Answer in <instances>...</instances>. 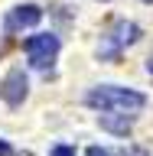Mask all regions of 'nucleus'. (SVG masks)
Here are the masks:
<instances>
[{"instance_id": "obj_6", "label": "nucleus", "mask_w": 153, "mask_h": 156, "mask_svg": "<svg viewBox=\"0 0 153 156\" xmlns=\"http://www.w3.org/2000/svg\"><path fill=\"white\" fill-rule=\"evenodd\" d=\"M101 127L117 136H127L130 133V117L127 114H101Z\"/></svg>"}, {"instance_id": "obj_10", "label": "nucleus", "mask_w": 153, "mask_h": 156, "mask_svg": "<svg viewBox=\"0 0 153 156\" xmlns=\"http://www.w3.org/2000/svg\"><path fill=\"white\" fill-rule=\"evenodd\" d=\"M10 153V143H7V140H0V156H7Z\"/></svg>"}, {"instance_id": "obj_1", "label": "nucleus", "mask_w": 153, "mask_h": 156, "mask_svg": "<svg viewBox=\"0 0 153 156\" xmlns=\"http://www.w3.org/2000/svg\"><path fill=\"white\" fill-rule=\"evenodd\" d=\"M91 107L98 111H121V114H137L147 107V98L134 88H117V85H101V88H91L85 98Z\"/></svg>"}, {"instance_id": "obj_9", "label": "nucleus", "mask_w": 153, "mask_h": 156, "mask_svg": "<svg viewBox=\"0 0 153 156\" xmlns=\"http://www.w3.org/2000/svg\"><path fill=\"white\" fill-rule=\"evenodd\" d=\"M88 156H111L107 150H101V146H88Z\"/></svg>"}, {"instance_id": "obj_2", "label": "nucleus", "mask_w": 153, "mask_h": 156, "mask_svg": "<svg viewBox=\"0 0 153 156\" xmlns=\"http://www.w3.org/2000/svg\"><path fill=\"white\" fill-rule=\"evenodd\" d=\"M137 39H140V26H137V23H127V20H117L114 26L107 29V36L101 39L98 55L104 58V62H117L121 49L130 46V42H137Z\"/></svg>"}, {"instance_id": "obj_8", "label": "nucleus", "mask_w": 153, "mask_h": 156, "mask_svg": "<svg viewBox=\"0 0 153 156\" xmlns=\"http://www.w3.org/2000/svg\"><path fill=\"white\" fill-rule=\"evenodd\" d=\"M124 156H147V150H140V146H124Z\"/></svg>"}, {"instance_id": "obj_3", "label": "nucleus", "mask_w": 153, "mask_h": 156, "mask_svg": "<svg viewBox=\"0 0 153 156\" xmlns=\"http://www.w3.org/2000/svg\"><path fill=\"white\" fill-rule=\"evenodd\" d=\"M23 49H26V55H29V65L39 68V72H46V68L56 62V55H59V36H52V33H36V36H29L26 42H23Z\"/></svg>"}, {"instance_id": "obj_5", "label": "nucleus", "mask_w": 153, "mask_h": 156, "mask_svg": "<svg viewBox=\"0 0 153 156\" xmlns=\"http://www.w3.org/2000/svg\"><path fill=\"white\" fill-rule=\"evenodd\" d=\"M26 88H29V81H26V75H23V68H13V72L3 78V85H0V98H3L10 107H20L26 101Z\"/></svg>"}, {"instance_id": "obj_12", "label": "nucleus", "mask_w": 153, "mask_h": 156, "mask_svg": "<svg viewBox=\"0 0 153 156\" xmlns=\"http://www.w3.org/2000/svg\"><path fill=\"white\" fill-rule=\"evenodd\" d=\"M147 3H153V0H147Z\"/></svg>"}, {"instance_id": "obj_11", "label": "nucleus", "mask_w": 153, "mask_h": 156, "mask_svg": "<svg viewBox=\"0 0 153 156\" xmlns=\"http://www.w3.org/2000/svg\"><path fill=\"white\" fill-rule=\"evenodd\" d=\"M147 72H150V75H153V55H150V62H147Z\"/></svg>"}, {"instance_id": "obj_7", "label": "nucleus", "mask_w": 153, "mask_h": 156, "mask_svg": "<svg viewBox=\"0 0 153 156\" xmlns=\"http://www.w3.org/2000/svg\"><path fill=\"white\" fill-rule=\"evenodd\" d=\"M52 156H75V150H72L68 143H59L56 150H52Z\"/></svg>"}, {"instance_id": "obj_4", "label": "nucleus", "mask_w": 153, "mask_h": 156, "mask_svg": "<svg viewBox=\"0 0 153 156\" xmlns=\"http://www.w3.org/2000/svg\"><path fill=\"white\" fill-rule=\"evenodd\" d=\"M39 20H42V10L36 3H23V7H13L3 16V33H20V29L26 26H36Z\"/></svg>"}]
</instances>
